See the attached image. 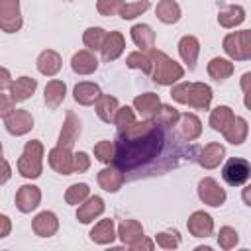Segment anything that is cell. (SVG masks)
I'll list each match as a JSON object with an SVG mask.
<instances>
[{"label": "cell", "instance_id": "obj_1", "mask_svg": "<svg viewBox=\"0 0 251 251\" xmlns=\"http://www.w3.org/2000/svg\"><path fill=\"white\" fill-rule=\"evenodd\" d=\"M167 126H157L149 129L147 133L139 137H122L116 143V153H114V167H118L124 176L126 173H137L135 176L141 175H153L157 173L155 161L165 159V143L167 139Z\"/></svg>", "mask_w": 251, "mask_h": 251}, {"label": "cell", "instance_id": "obj_2", "mask_svg": "<svg viewBox=\"0 0 251 251\" xmlns=\"http://www.w3.org/2000/svg\"><path fill=\"white\" fill-rule=\"evenodd\" d=\"M171 96L176 102L190 104L194 108H204L206 110L210 106V100H212V90H210V86H206L202 82H184V84L175 86Z\"/></svg>", "mask_w": 251, "mask_h": 251}, {"label": "cell", "instance_id": "obj_3", "mask_svg": "<svg viewBox=\"0 0 251 251\" xmlns=\"http://www.w3.org/2000/svg\"><path fill=\"white\" fill-rule=\"evenodd\" d=\"M149 57H151V61H155V63H153L155 69H153V73H151V76H153L155 82H159V84H173L175 80L182 78V69H180L173 59H169L165 53H161V51H151Z\"/></svg>", "mask_w": 251, "mask_h": 251}, {"label": "cell", "instance_id": "obj_4", "mask_svg": "<svg viewBox=\"0 0 251 251\" xmlns=\"http://www.w3.org/2000/svg\"><path fill=\"white\" fill-rule=\"evenodd\" d=\"M41 155H43V147L39 141H27L24 147V153L18 161V169L24 176L35 178L41 175Z\"/></svg>", "mask_w": 251, "mask_h": 251}, {"label": "cell", "instance_id": "obj_5", "mask_svg": "<svg viewBox=\"0 0 251 251\" xmlns=\"http://www.w3.org/2000/svg\"><path fill=\"white\" fill-rule=\"evenodd\" d=\"M224 49L229 57H233L237 61L251 59V29L229 33L224 39Z\"/></svg>", "mask_w": 251, "mask_h": 251}, {"label": "cell", "instance_id": "obj_6", "mask_svg": "<svg viewBox=\"0 0 251 251\" xmlns=\"http://www.w3.org/2000/svg\"><path fill=\"white\" fill-rule=\"evenodd\" d=\"M222 176L227 184L231 186H239L243 184L249 176H251V163L245 161V159H239V157H233L229 159L224 169H222Z\"/></svg>", "mask_w": 251, "mask_h": 251}, {"label": "cell", "instance_id": "obj_7", "mask_svg": "<svg viewBox=\"0 0 251 251\" xmlns=\"http://www.w3.org/2000/svg\"><path fill=\"white\" fill-rule=\"evenodd\" d=\"M0 25L4 31L12 33L22 27L20 18V2L18 0H0Z\"/></svg>", "mask_w": 251, "mask_h": 251}, {"label": "cell", "instance_id": "obj_8", "mask_svg": "<svg viewBox=\"0 0 251 251\" xmlns=\"http://www.w3.org/2000/svg\"><path fill=\"white\" fill-rule=\"evenodd\" d=\"M6 129L14 135H22L33 127V118L25 110H12L8 116H4Z\"/></svg>", "mask_w": 251, "mask_h": 251}, {"label": "cell", "instance_id": "obj_9", "mask_svg": "<svg viewBox=\"0 0 251 251\" xmlns=\"http://www.w3.org/2000/svg\"><path fill=\"white\" fill-rule=\"evenodd\" d=\"M49 165L57 173H61V175H71L75 171V155L71 157V151L67 147H61L59 145V147L51 149V153H49Z\"/></svg>", "mask_w": 251, "mask_h": 251}, {"label": "cell", "instance_id": "obj_10", "mask_svg": "<svg viewBox=\"0 0 251 251\" xmlns=\"http://www.w3.org/2000/svg\"><path fill=\"white\" fill-rule=\"evenodd\" d=\"M198 194H200V198H202L206 204H210V206H220V204H224V200H226L224 188H220L214 178H204V180H200V184H198Z\"/></svg>", "mask_w": 251, "mask_h": 251}, {"label": "cell", "instance_id": "obj_11", "mask_svg": "<svg viewBox=\"0 0 251 251\" xmlns=\"http://www.w3.org/2000/svg\"><path fill=\"white\" fill-rule=\"evenodd\" d=\"M39 188L37 186H31V184H24L18 194H16V206L22 210V212H31L37 204H39Z\"/></svg>", "mask_w": 251, "mask_h": 251}, {"label": "cell", "instance_id": "obj_12", "mask_svg": "<svg viewBox=\"0 0 251 251\" xmlns=\"http://www.w3.org/2000/svg\"><path fill=\"white\" fill-rule=\"evenodd\" d=\"M178 51H180L182 61L188 65V69H194V67H196V57H198V51H200L198 39L192 37V35L182 37L180 43H178Z\"/></svg>", "mask_w": 251, "mask_h": 251}, {"label": "cell", "instance_id": "obj_13", "mask_svg": "<svg viewBox=\"0 0 251 251\" xmlns=\"http://www.w3.org/2000/svg\"><path fill=\"white\" fill-rule=\"evenodd\" d=\"M35 86H37V82H35L33 78H29V76H20L18 80L12 82V86H10V96H12L14 102H22V100H25V98H29V96L33 94Z\"/></svg>", "mask_w": 251, "mask_h": 251}, {"label": "cell", "instance_id": "obj_14", "mask_svg": "<svg viewBox=\"0 0 251 251\" xmlns=\"http://www.w3.org/2000/svg\"><path fill=\"white\" fill-rule=\"evenodd\" d=\"M78 133H80V122L75 118V114L69 112L67 114V122H65L63 129H61V135H59V145L71 149V145L75 143Z\"/></svg>", "mask_w": 251, "mask_h": 251}, {"label": "cell", "instance_id": "obj_15", "mask_svg": "<svg viewBox=\"0 0 251 251\" xmlns=\"http://www.w3.org/2000/svg\"><path fill=\"white\" fill-rule=\"evenodd\" d=\"M188 229L196 237H206L212 233V218L204 212H194L188 220Z\"/></svg>", "mask_w": 251, "mask_h": 251}, {"label": "cell", "instance_id": "obj_16", "mask_svg": "<svg viewBox=\"0 0 251 251\" xmlns=\"http://www.w3.org/2000/svg\"><path fill=\"white\" fill-rule=\"evenodd\" d=\"M122 51H124V37H122V33L110 31V35H106V39L102 43V57H104V61H114Z\"/></svg>", "mask_w": 251, "mask_h": 251}, {"label": "cell", "instance_id": "obj_17", "mask_svg": "<svg viewBox=\"0 0 251 251\" xmlns=\"http://www.w3.org/2000/svg\"><path fill=\"white\" fill-rule=\"evenodd\" d=\"M124 178H126V176L122 175V171H120L118 167L104 169V171H100V175H98V182H100V186H102L104 190H108V192H116V190L122 186Z\"/></svg>", "mask_w": 251, "mask_h": 251}, {"label": "cell", "instance_id": "obj_18", "mask_svg": "<svg viewBox=\"0 0 251 251\" xmlns=\"http://www.w3.org/2000/svg\"><path fill=\"white\" fill-rule=\"evenodd\" d=\"M71 65H73V71L75 73H78V75H90L92 71H96L98 61H96V57L90 51H78V53H75Z\"/></svg>", "mask_w": 251, "mask_h": 251}, {"label": "cell", "instance_id": "obj_19", "mask_svg": "<svg viewBox=\"0 0 251 251\" xmlns=\"http://www.w3.org/2000/svg\"><path fill=\"white\" fill-rule=\"evenodd\" d=\"M200 120L194 114H184L180 116V124H178V133L184 141H192L200 135Z\"/></svg>", "mask_w": 251, "mask_h": 251}, {"label": "cell", "instance_id": "obj_20", "mask_svg": "<svg viewBox=\"0 0 251 251\" xmlns=\"http://www.w3.org/2000/svg\"><path fill=\"white\" fill-rule=\"evenodd\" d=\"M102 94H100V88L94 84V82H80L75 86V100L78 104H92L94 100H98Z\"/></svg>", "mask_w": 251, "mask_h": 251}, {"label": "cell", "instance_id": "obj_21", "mask_svg": "<svg viewBox=\"0 0 251 251\" xmlns=\"http://www.w3.org/2000/svg\"><path fill=\"white\" fill-rule=\"evenodd\" d=\"M33 231L37 235H53L57 231V218L51 212H41L35 220H33Z\"/></svg>", "mask_w": 251, "mask_h": 251}, {"label": "cell", "instance_id": "obj_22", "mask_svg": "<svg viewBox=\"0 0 251 251\" xmlns=\"http://www.w3.org/2000/svg\"><path fill=\"white\" fill-rule=\"evenodd\" d=\"M131 37H133L135 45H139L141 49H151L155 45V31L145 24L133 25L131 27Z\"/></svg>", "mask_w": 251, "mask_h": 251}, {"label": "cell", "instance_id": "obj_23", "mask_svg": "<svg viewBox=\"0 0 251 251\" xmlns=\"http://www.w3.org/2000/svg\"><path fill=\"white\" fill-rule=\"evenodd\" d=\"M118 100L114 96H100L96 100V114L104 120V122H114L116 114H118Z\"/></svg>", "mask_w": 251, "mask_h": 251}, {"label": "cell", "instance_id": "obj_24", "mask_svg": "<svg viewBox=\"0 0 251 251\" xmlns=\"http://www.w3.org/2000/svg\"><path fill=\"white\" fill-rule=\"evenodd\" d=\"M224 135H226V139H227L229 143H233V145L243 143V139H245V135H247V122H245L243 118L235 116L233 122H231V124L227 126V129L224 131Z\"/></svg>", "mask_w": 251, "mask_h": 251}, {"label": "cell", "instance_id": "obj_25", "mask_svg": "<svg viewBox=\"0 0 251 251\" xmlns=\"http://www.w3.org/2000/svg\"><path fill=\"white\" fill-rule=\"evenodd\" d=\"M37 69H39L43 75L51 76V75H55V73L61 69V57H59L55 51H43V53L39 55V59H37Z\"/></svg>", "mask_w": 251, "mask_h": 251}, {"label": "cell", "instance_id": "obj_26", "mask_svg": "<svg viewBox=\"0 0 251 251\" xmlns=\"http://www.w3.org/2000/svg\"><path fill=\"white\" fill-rule=\"evenodd\" d=\"M233 112L227 108V106H220V108H216L214 112H212V116H210V126L216 129V131H226L227 129V126L233 122Z\"/></svg>", "mask_w": 251, "mask_h": 251}, {"label": "cell", "instance_id": "obj_27", "mask_svg": "<svg viewBox=\"0 0 251 251\" xmlns=\"http://www.w3.org/2000/svg\"><path fill=\"white\" fill-rule=\"evenodd\" d=\"M222 157H224V147L220 143H210L204 147V151L200 155V165L206 169H214L220 165Z\"/></svg>", "mask_w": 251, "mask_h": 251}, {"label": "cell", "instance_id": "obj_28", "mask_svg": "<svg viewBox=\"0 0 251 251\" xmlns=\"http://www.w3.org/2000/svg\"><path fill=\"white\" fill-rule=\"evenodd\" d=\"M102 210H104L102 198H100V196H92L84 206L78 208V214H76V216H78V220H80L82 224H88V222L94 220V216L102 214Z\"/></svg>", "mask_w": 251, "mask_h": 251}, {"label": "cell", "instance_id": "obj_29", "mask_svg": "<svg viewBox=\"0 0 251 251\" xmlns=\"http://www.w3.org/2000/svg\"><path fill=\"white\" fill-rule=\"evenodd\" d=\"M243 18H245V12L241 6H226L220 10V16H218V20L224 27H233V25L241 24Z\"/></svg>", "mask_w": 251, "mask_h": 251}, {"label": "cell", "instance_id": "obj_30", "mask_svg": "<svg viewBox=\"0 0 251 251\" xmlns=\"http://www.w3.org/2000/svg\"><path fill=\"white\" fill-rule=\"evenodd\" d=\"M157 18L165 24H175L180 18V8L173 0H161L157 4Z\"/></svg>", "mask_w": 251, "mask_h": 251}, {"label": "cell", "instance_id": "obj_31", "mask_svg": "<svg viewBox=\"0 0 251 251\" xmlns=\"http://www.w3.org/2000/svg\"><path fill=\"white\" fill-rule=\"evenodd\" d=\"M65 98V82L61 80H51L45 86V104L49 108H57Z\"/></svg>", "mask_w": 251, "mask_h": 251}, {"label": "cell", "instance_id": "obj_32", "mask_svg": "<svg viewBox=\"0 0 251 251\" xmlns=\"http://www.w3.org/2000/svg\"><path fill=\"white\" fill-rule=\"evenodd\" d=\"M133 104H135V108H137V112H139L141 116H151V114H155V110L159 108V96L153 94V92H147V94L137 96V98L133 100Z\"/></svg>", "mask_w": 251, "mask_h": 251}, {"label": "cell", "instance_id": "obj_33", "mask_svg": "<svg viewBox=\"0 0 251 251\" xmlns=\"http://www.w3.org/2000/svg\"><path fill=\"white\" fill-rule=\"evenodd\" d=\"M90 237L96 243H108L114 239V222L112 220H102L98 226H94V229L90 231Z\"/></svg>", "mask_w": 251, "mask_h": 251}, {"label": "cell", "instance_id": "obj_34", "mask_svg": "<svg viewBox=\"0 0 251 251\" xmlns=\"http://www.w3.org/2000/svg\"><path fill=\"white\" fill-rule=\"evenodd\" d=\"M208 73L216 78V80H224V78H227L231 73H233V65L229 63V61H226V59H212L210 61V65H208Z\"/></svg>", "mask_w": 251, "mask_h": 251}, {"label": "cell", "instance_id": "obj_35", "mask_svg": "<svg viewBox=\"0 0 251 251\" xmlns=\"http://www.w3.org/2000/svg\"><path fill=\"white\" fill-rule=\"evenodd\" d=\"M141 235H143V227L133 220H126L120 226V237H122L124 243H133V239L141 237Z\"/></svg>", "mask_w": 251, "mask_h": 251}, {"label": "cell", "instance_id": "obj_36", "mask_svg": "<svg viewBox=\"0 0 251 251\" xmlns=\"http://www.w3.org/2000/svg\"><path fill=\"white\" fill-rule=\"evenodd\" d=\"M180 116H178V112L175 110V108H171V106H161L159 110H155V124L157 126H167V127H171V126H175V122L178 120Z\"/></svg>", "mask_w": 251, "mask_h": 251}, {"label": "cell", "instance_id": "obj_37", "mask_svg": "<svg viewBox=\"0 0 251 251\" xmlns=\"http://www.w3.org/2000/svg\"><path fill=\"white\" fill-rule=\"evenodd\" d=\"M104 39H106V31L102 27H90L84 33V45L88 49H102Z\"/></svg>", "mask_w": 251, "mask_h": 251}, {"label": "cell", "instance_id": "obj_38", "mask_svg": "<svg viewBox=\"0 0 251 251\" xmlns=\"http://www.w3.org/2000/svg\"><path fill=\"white\" fill-rule=\"evenodd\" d=\"M127 67L131 69H141L143 73H151V57L149 55H143V53H131L127 55Z\"/></svg>", "mask_w": 251, "mask_h": 251}, {"label": "cell", "instance_id": "obj_39", "mask_svg": "<svg viewBox=\"0 0 251 251\" xmlns=\"http://www.w3.org/2000/svg\"><path fill=\"white\" fill-rule=\"evenodd\" d=\"M149 8V0H139V2H133V4H124L122 8V18L124 20H131L135 16H141V12H145Z\"/></svg>", "mask_w": 251, "mask_h": 251}, {"label": "cell", "instance_id": "obj_40", "mask_svg": "<svg viewBox=\"0 0 251 251\" xmlns=\"http://www.w3.org/2000/svg\"><path fill=\"white\" fill-rule=\"evenodd\" d=\"M86 196H88V186H86L84 182L73 184V186L67 190V194H65V198H67L69 204H78V202H82Z\"/></svg>", "mask_w": 251, "mask_h": 251}, {"label": "cell", "instance_id": "obj_41", "mask_svg": "<svg viewBox=\"0 0 251 251\" xmlns=\"http://www.w3.org/2000/svg\"><path fill=\"white\" fill-rule=\"evenodd\" d=\"M114 122H116V126H118V129L124 131V129H127V127L135 122V120H133V112H131L127 106H126V108H120L118 114H116V120H114Z\"/></svg>", "mask_w": 251, "mask_h": 251}, {"label": "cell", "instance_id": "obj_42", "mask_svg": "<svg viewBox=\"0 0 251 251\" xmlns=\"http://www.w3.org/2000/svg\"><path fill=\"white\" fill-rule=\"evenodd\" d=\"M94 155L98 157V161L102 163H110L114 159V145L110 141H100L96 147H94Z\"/></svg>", "mask_w": 251, "mask_h": 251}, {"label": "cell", "instance_id": "obj_43", "mask_svg": "<svg viewBox=\"0 0 251 251\" xmlns=\"http://www.w3.org/2000/svg\"><path fill=\"white\" fill-rule=\"evenodd\" d=\"M96 8H98V12L102 16H112L116 12H122L124 2L122 0H98V6Z\"/></svg>", "mask_w": 251, "mask_h": 251}, {"label": "cell", "instance_id": "obj_44", "mask_svg": "<svg viewBox=\"0 0 251 251\" xmlns=\"http://www.w3.org/2000/svg\"><path fill=\"white\" fill-rule=\"evenodd\" d=\"M235 243H237V233L231 227H222V231H220V245L224 249H229Z\"/></svg>", "mask_w": 251, "mask_h": 251}, {"label": "cell", "instance_id": "obj_45", "mask_svg": "<svg viewBox=\"0 0 251 251\" xmlns=\"http://www.w3.org/2000/svg\"><path fill=\"white\" fill-rule=\"evenodd\" d=\"M88 165H90V161H88V155L86 153H76L75 155V171L76 173H84L86 169H88Z\"/></svg>", "mask_w": 251, "mask_h": 251}, {"label": "cell", "instance_id": "obj_46", "mask_svg": "<svg viewBox=\"0 0 251 251\" xmlns=\"http://www.w3.org/2000/svg\"><path fill=\"white\" fill-rule=\"evenodd\" d=\"M167 235H169V233H159V235H157V241H159L163 247H175V245L178 243V237H173V239H169Z\"/></svg>", "mask_w": 251, "mask_h": 251}, {"label": "cell", "instance_id": "obj_47", "mask_svg": "<svg viewBox=\"0 0 251 251\" xmlns=\"http://www.w3.org/2000/svg\"><path fill=\"white\" fill-rule=\"evenodd\" d=\"M241 88H243L245 92H251V73H245V75L241 76Z\"/></svg>", "mask_w": 251, "mask_h": 251}, {"label": "cell", "instance_id": "obj_48", "mask_svg": "<svg viewBox=\"0 0 251 251\" xmlns=\"http://www.w3.org/2000/svg\"><path fill=\"white\" fill-rule=\"evenodd\" d=\"M10 114V100L6 98V94H2V116Z\"/></svg>", "mask_w": 251, "mask_h": 251}, {"label": "cell", "instance_id": "obj_49", "mask_svg": "<svg viewBox=\"0 0 251 251\" xmlns=\"http://www.w3.org/2000/svg\"><path fill=\"white\" fill-rule=\"evenodd\" d=\"M243 200H245V202L251 206V184H249V186L243 190Z\"/></svg>", "mask_w": 251, "mask_h": 251}, {"label": "cell", "instance_id": "obj_50", "mask_svg": "<svg viewBox=\"0 0 251 251\" xmlns=\"http://www.w3.org/2000/svg\"><path fill=\"white\" fill-rule=\"evenodd\" d=\"M2 76H4V78H2V88H6V86H8V71H6V69L2 71Z\"/></svg>", "mask_w": 251, "mask_h": 251}, {"label": "cell", "instance_id": "obj_51", "mask_svg": "<svg viewBox=\"0 0 251 251\" xmlns=\"http://www.w3.org/2000/svg\"><path fill=\"white\" fill-rule=\"evenodd\" d=\"M4 171H6V173H4L2 182H6V180H8V175H10V167H8V163H6V161H4Z\"/></svg>", "mask_w": 251, "mask_h": 251}, {"label": "cell", "instance_id": "obj_52", "mask_svg": "<svg viewBox=\"0 0 251 251\" xmlns=\"http://www.w3.org/2000/svg\"><path fill=\"white\" fill-rule=\"evenodd\" d=\"M245 106L251 110V92H247V96H245Z\"/></svg>", "mask_w": 251, "mask_h": 251}]
</instances>
